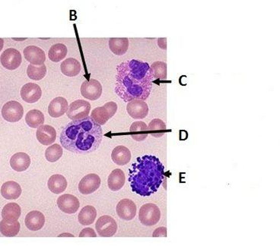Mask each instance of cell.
<instances>
[{"instance_id":"6da1fadb","label":"cell","mask_w":280,"mask_h":249,"mask_svg":"<svg viewBox=\"0 0 280 249\" xmlns=\"http://www.w3.org/2000/svg\"><path fill=\"white\" fill-rule=\"evenodd\" d=\"M155 80L150 64L138 59H129L117 67L115 93L124 102L146 101L151 93Z\"/></svg>"},{"instance_id":"7a4b0ae2","label":"cell","mask_w":280,"mask_h":249,"mask_svg":"<svg viewBox=\"0 0 280 249\" xmlns=\"http://www.w3.org/2000/svg\"><path fill=\"white\" fill-rule=\"evenodd\" d=\"M103 131L91 116L72 121L62 129L59 141L64 149L76 153L95 151L102 141Z\"/></svg>"},{"instance_id":"3957f363","label":"cell","mask_w":280,"mask_h":249,"mask_svg":"<svg viewBox=\"0 0 280 249\" xmlns=\"http://www.w3.org/2000/svg\"><path fill=\"white\" fill-rule=\"evenodd\" d=\"M165 178V167L154 155L137 157L129 170V183L132 191L142 197H149L159 190Z\"/></svg>"},{"instance_id":"277c9868","label":"cell","mask_w":280,"mask_h":249,"mask_svg":"<svg viewBox=\"0 0 280 249\" xmlns=\"http://www.w3.org/2000/svg\"><path fill=\"white\" fill-rule=\"evenodd\" d=\"M160 218V209L156 204L148 203L143 205L140 208L138 220L144 226H154L159 223Z\"/></svg>"},{"instance_id":"5b68a950","label":"cell","mask_w":280,"mask_h":249,"mask_svg":"<svg viewBox=\"0 0 280 249\" xmlns=\"http://www.w3.org/2000/svg\"><path fill=\"white\" fill-rule=\"evenodd\" d=\"M117 105L114 102H108L103 107H97L92 112L91 117L100 126L105 125L117 113Z\"/></svg>"},{"instance_id":"8992f818","label":"cell","mask_w":280,"mask_h":249,"mask_svg":"<svg viewBox=\"0 0 280 249\" xmlns=\"http://www.w3.org/2000/svg\"><path fill=\"white\" fill-rule=\"evenodd\" d=\"M91 104L88 101L77 100L68 106L66 115L73 121L81 120L89 116Z\"/></svg>"},{"instance_id":"52a82bcc","label":"cell","mask_w":280,"mask_h":249,"mask_svg":"<svg viewBox=\"0 0 280 249\" xmlns=\"http://www.w3.org/2000/svg\"><path fill=\"white\" fill-rule=\"evenodd\" d=\"M3 118L9 122H17L23 117L24 108L20 103L16 101H9L2 108Z\"/></svg>"},{"instance_id":"ba28073f","label":"cell","mask_w":280,"mask_h":249,"mask_svg":"<svg viewBox=\"0 0 280 249\" xmlns=\"http://www.w3.org/2000/svg\"><path fill=\"white\" fill-rule=\"evenodd\" d=\"M95 228L100 236L111 237L117 232V224L111 216L104 215L97 220Z\"/></svg>"},{"instance_id":"9c48e42d","label":"cell","mask_w":280,"mask_h":249,"mask_svg":"<svg viewBox=\"0 0 280 249\" xmlns=\"http://www.w3.org/2000/svg\"><path fill=\"white\" fill-rule=\"evenodd\" d=\"M80 91L83 98L89 101H97L101 98L102 94V86L96 79H89L83 82Z\"/></svg>"},{"instance_id":"30bf717a","label":"cell","mask_w":280,"mask_h":249,"mask_svg":"<svg viewBox=\"0 0 280 249\" xmlns=\"http://www.w3.org/2000/svg\"><path fill=\"white\" fill-rule=\"evenodd\" d=\"M0 62L3 66L7 69L15 70L19 68L22 64V55L16 49L9 48L1 55Z\"/></svg>"},{"instance_id":"8fae6325","label":"cell","mask_w":280,"mask_h":249,"mask_svg":"<svg viewBox=\"0 0 280 249\" xmlns=\"http://www.w3.org/2000/svg\"><path fill=\"white\" fill-rule=\"evenodd\" d=\"M57 205L62 212L74 214L78 211L80 203L77 197L69 194H65L58 198Z\"/></svg>"},{"instance_id":"7c38bea8","label":"cell","mask_w":280,"mask_h":249,"mask_svg":"<svg viewBox=\"0 0 280 249\" xmlns=\"http://www.w3.org/2000/svg\"><path fill=\"white\" fill-rule=\"evenodd\" d=\"M99 176L95 174H88L83 177L79 184V191L83 195H90L98 190L101 186Z\"/></svg>"},{"instance_id":"4fadbf2b","label":"cell","mask_w":280,"mask_h":249,"mask_svg":"<svg viewBox=\"0 0 280 249\" xmlns=\"http://www.w3.org/2000/svg\"><path fill=\"white\" fill-rule=\"evenodd\" d=\"M117 215L120 218L124 220H131L136 215V206L130 199H123L117 204Z\"/></svg>"},{"instance_id":"5bb4252c","label":"cell","mask_w":280,"mask_h":249,"mask_svg":"<svg viewBox=\"0 0 280 249\" xmlns=\"http://www.w3.org/2000/svg\"><path fill=\"white\" fill-rule=\"evenodd\" d=\"M20 94L24 101L29 104H34L41 99L42 91L38 85L28 83L22 88Z\"/></svg>"},{"instance_id":"9a60e30c","label":"cell","mask_w":280,"mask_h":249,"mask_svg":"<svg viewBox=\"0 0 280 249\" xmlns=\"http://www.w3.org/2000/svg\"><path fill=\"white\" fill-rule=\"evenodd\" d=\"M126 111L132 119H144L149 113L148 104L141 100H133L128 103Z\"/></svg>"},{"instance_id":"2e32d148","label":"cell","mask_w":280,"mask_h":249,"mask_svg":"<svg viewBox=\"0 0 280 249\" xmlns=\"http://www.w3.org/2000/svg\"><path fill=\"white\" fill-rule=\"evenodd\" d=\"M24 56L31 65H41L46 60L44 50L36 46H28L23 51Z\"/></svg>"},{"instance_id":"e0dca14e","label":"cell","mask_w":280,"mask_h":249,"mask_svg":"<svg viewBox=\"0 0 280 249\" xmlns=\"http://www.w3.org/2000/svg\"><path fill=\"white\" fill-rule=\"evenodd\" d=\"M36 137L38 141L43 145H50L56 141V131L49 125H42L38 128Z\"/></svg>"},{"instance_id":"ac0fdd59","label":"cell","mask_w":280,"mask_h":249,"mask_svg":"<svg viewBox=\"0 0 280 249\" xmlns=\"http://www.w3.org/2000/svg\"><path fill=\"white\" fill-rule=\"evenodd\" d=\"M25 226L31 231H38L44 227L45 217L42 213L38 211H32L25 217Z\"/></svg>"},{"instance_id":"d6986e66","label":"cell","mask_w":280,"mask_h":249,"mask_svg":"<svg viewBox=\"0 0 280 249\" xmlns=\"http://www.w3.org/2000/svg\"><path fill=\"white\" fill-rule=\"evenodd\" d=\"M31 165V157L24 152L15 153L10 159L12 169L16 172H24L27 171Z\"/></svg>"},{"instance_id":"ffe728a7","label":"cell","mask_w":280,"mask_h":249,"mask_svg":"<svg viewBox=\"0 0 280 249\" xmlns=\"http://www.w3.org/2000/svg\"><path fill=\"white\" fill-rule=\"evenodd\" d=\"M68 108L66 100L62 97H57L49 104L48 113L51 117L59 118L66 113Z\"/></svg>"},{"instance_id":"44dd1931","label":"cell","mask_w":280,"mask_h":249,"mask_svg":"<svg viewBox=\"0 0 280 249\" xmlns=\"http://www.w3.org/2000/svg\"><path fill=\"white\" fill-rule=\"evenodd\" d=\"M60 69L62 74L67 77H75L81 71L82 65L75 58H68L61 63Z\"/></svg>"},{"instance_id":"7402d4cb","label":"cell","mask_w":280,"mask_h":249,"mask_svg":"<svg viewBox=\"0 0 280 249\" xmlns=\"http://www.w3.org/2000/svg\"><path fill=\"white\" fill-rule=\"evenodd\" d=\"M22 188L19 183L9 181L4 183L1 188V195L7 200H16L22 195Z\"/></svg>"},{"instance_id":"603a6c76","label":"cell","mask_w":280,"mask_h":249,"mask_svg":"<svg viewBox=\"0 0 280 249\" xmlns=\"http://www.w3.org/2000/svg\"><path fill=\"white\" fill-rule=\"evenodd\" d=\"M126 181L124 173L120 169H116L108 177V188L113 192H117L123 187Z\"/></svg>"},{"instance_id":"cb8c5ba5","label":"cell","mask_w":280,"mask_h":249,"mask_svg":"<svg viewBox=\"0 0 280 249\" xmlns=\"http://www.w3.org/2000/svg\"><path fill=\"white\" fill-rule=\"evenodd\" d=\"M111 159L117 165H126L131 159L130 150L125 146H117L111 153Z\"/></svg>"},{"instance_id":"d4e9b609","label":"cell","mask_w":280,"mask_h":249,"mask_svg":"<svg viewBox=\"0 0 280 249\" xmlns=\"http://www.w3.org/2000/svg\"><path fill=\"white\" fill-rule=\"evenodd\" d=\"M67 185L68 183L65 177L59 174L52 176L47 182L49 190L56 195L62 193L66 189Z\"/></svg>"},{"instance_id":"484cf974","label":"cell","mask_w":280,"mask_h":249,"mask_svg":"<svg viewBox=\"0 0 280 249\" xmlns=\"http://www.w3.org/2000/svg\"><path fill=\"white\" fill-rule=\"evenodd\" d=\"M20 223L18 220L3 219L0 222V232L7 237L16 236L20 231Z\"/></svg>"},{"instance_id":"4316f807","label":"cell","mask_w":280,"mask_h":249,"mask_svg":"<svg viewBox=\"0 0 280 249\" xmlns=\"http://www.w3.org/2000/svg\"><path fill=\"white\" fill-rule=\"evenodd\" d=\"M129 133L132 139L137 141H142L148 137L147 124L142 121H137L131 125Z\"/></svg>"},{"instance_id":"83f0119b","label":"cell","mask_w":280,"mask_h":249,"mask_svg":"<svg viewBox=\"0 0 280 249\" xmlns=\"http://www.w3.org/2000/svg\"><path fill=\"white\" fill-rule=\"evenodd\" d=\"M44 113L38 110H31L26 114L25 122L29 127L38 129L44 123Z\"/></svg>"},{"instance_id":"f1b7e54d","label":"cell","mask_w":280,"mask_h":249,"mask_svg":"<svg viewBox=\"0 0 280 249\" xmlns=\"http://www.w3.org/2000/svg\"><path fill=\"white\" fill-rule=\"evenodd\" d=\"M109 48L114 54L117 56L124 55L129 48V40L127 38H111Z\"/></svg>"},{"instance_id":"f546056e","label":"cell","mask_w":280,"mask_h":249,"mask_svg":"<svg viewBox=\"0 0 280 249\" xmlns=\"http://www.w3.org/2000/svg\"><path fill=\"white\" fill-rule=\"evenodd\" d=\"M97 217V211L92 205L86 206L80 211L78 216L79 222L83 226H89L95 222Z\"/></svg>"},{"instance_id":"4dcf8cb0","label":"cell","mask_w":280,"mask_h":249,"mask_svg":"<svg viewBox=\"0 0 280 249\" xmlns=\"http://www.w3.org/2000/svg\"><path fill=\"white\" fill-rule=\"evenodd\" d=\"M22 214L20 206L16 203H9L4 206L2 211L3 219L18 220Z\"/></svg>"},{"instance_id":"1f68e13d","label":"cell","mask_w":280,"mask_h":249,"mask_svg":"<svg viewBox=\"0 0 280 249\" xmlns=\"http://www.w3.org/2000/svg\"><path fill=\"white\" fill-rule=\"evenodd\" d=\"M67 55V47L62 44H56L50 47L48 52V57L52 62H58L62 61Z\"/></svg>"},{"instance_id":"d6a6232c","label":"cell","mask_w":280,"mask_h":249,"mask_svg":"<svg viewBox=\"0 0 280 249\" xmlns=\"http://www.w3.org/2000/svg\"><path fill=\"white\" fill-rule=\"evenodd\" d=\"M27 74L28 77L32 80H41L47 74V66L45 64L41 65H34L30 64L27 68Z\"/></svg>"},{"instance_id":"836d02e7","label":"cell","mask_w":280,"mask_h":249,"mask_svg":"<svg viewBox=\"0 0 280 249\" xmlns=\"http://www.w3.org/2000/svg\"><path fill=\"white\" fill-rule=\"evenodd\" d=\"M147 130L153 136L160 138L165 134L166 126L165 122L161 119H153L147 126Z\"/></svg>"},{"instance_id":"e575fe53","label":"cell","mask_w":280,"mask_h":249,"mask_svg":"<svg viewBox=\"0 0 280 249\" xmlns=\"http://www.w3.org/2000/svg\"><path fill=\"white\" fill-rule=\"evenodd\" d=\"M63 150L59 144H54L45 150V157L50 162H55L62 157Z\"/></svg>"},{"instance_id":"d590c367","label":"cell","mask_w":280,"mask_h":249,"mask_svg":"<svg viewBox=\"0 0 280 249\" xmlns=\"http://www.w3.org/2000/svg\"><path fill=\"white\" fill-rule=\"evenodd\" d=\"M154 75L155 80L160 79V80H165L167 76V65L165 62H155L150 66Z\"/></svg>"},{"instance_id":"8d00e7d4","label":"cell","mask_w":280,"mask_h":249,"mask_svg":"<svg viewBox=\"0 0 280 249\" xmlns=\"http://www.w3.org/2000/svg\"><path fill=\"white\" fill-rule=\"evenodd\" d=\"M80 237H96L97 234L92 228H85L80 232Z\"/></svg>"},{"instance_id":"74e56055","label":"cell","mask_w":280,"mask_h":249,"mask_svg":"<svg viewBox=\"0 0 280 249\" xmlns=\"http://www.w3.org/2000/svg\"><path fill=\"white\" fill-rule=\"evenodd\" d=\"M153 237H166L167 229L166 227L157 228L153 232Z\"/></svg>"},{"instance_id":"f35d334b","label":"cell","mask_w":280,"mask_h":249,"mask_svg":"<svg viewBox=\"0 0 280 249\" xmlns=\"http://www.w3.org/2000/svg\"><path fill=\"white\" fill-rule=\"evenodd\" d=\"M158 44H159L161 48L166 50V38L159 39V40H158Z\"/></svg>"},{"instance_id":"ab89813d","label":"cell","mask_w":280,"mask_h":249,"mask_svg":"<svg viewBox=\"0 0 280 249\" xmlns=\"http://www.w3.org/2000/svg\"><path fill=\"white\" fill-rule=\"evenodd\" d=\"M4 39L0 38V52H1V50H2L3 48H4Z\"/></svg>"},{"instance_id":"60d3db41","label":"cell","mask_w":280,"mask_h":249,"mask_svg":"<svg viewBox=\"0 0 280 249\" xmlns=\"http://www.w3.org/2000/svg\"><path fill=\"white\" fill-rule=\"evenodd\" d=\"M59 236H74V235H71L70 233H63L62 235H59Z\"/></svg>"}]
</instances>
